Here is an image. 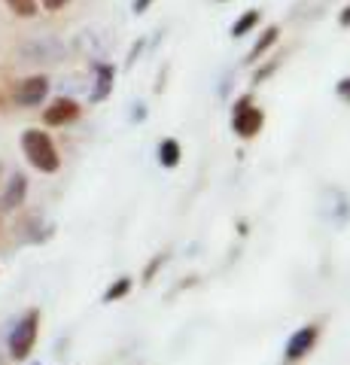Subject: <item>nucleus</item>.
<instances>
[{"label": "nucleus", "instance_id": "obj_1", "mask_svg": "<svg viewBox=\"0 0 350 365\" xmlns=\"http://www.w3.org/2000/svg\"><path fill=\"white\" fill-rule=\"evenodd\" d=\"M21 153H25L28 165L40 174H58L61 170V153L55 146L52 134L43 128H25L21 131Z\"/></svg>", "mask_w": 350, "mask_h": 365}, {"label": "nucleus", "instance_id": "obj_3", "mask_svg": "<svg viewBox=\"0 0 350 365\" xmlns=\"http://www.w3.org/2000/svg\"><path fill=\"white\" fill-rule=\"evenodd\" d=\"M37 338H40V311L31 307V311H25L19 317V323L13 326V332H9V338H6L9 356H13L16 362H25L34 353V347H37Z\"/></svg>", "mask_w": 350, "mask_h": 365}, {"label": "nucleus", "instance_id": "obj_21", "mask_svg": "<svg viewBox=\"0 0 350 365\" xmlns=\"http://www.w3.org/2000/svg\"><path fill=\"white\" fill-rule=\"evenodd\" d=\"M134 110H138V113H134V122H143V119H146V107H143V104H138Z\"/></svg>", "mask_w": 350, "mask_h": 365}, {"label": "nucleus", "instance_id": "obj_13", "mask_svg": "<svg viewBox=\"0 0 350 365\" xmlns=\"http://www.w3.org/2000/svg\"><path fill=\"white\" fill-rule=\"evenodd\" d=\"M259 21H262V13H259V9H247V13L232 25V37L238 40V37H247V34H253V31L259 28Z\"/></svg>", "mask_w": 350, "mask_h": 365}, {"label": "nucleus", "instance_id": "obj_23", "mask_svg": "<svg viewBox=\"0 0 350 365\" xmlns=\"http://www.w3.org/2000/svg\"><path fill=\"white\" fill-rule=\"evenodd\" d=\"M217 4H225V0H217Z\"/></svg>", "mask_w": 350, "mask_h": 365}, {"label": "nucleus", "instance_id": "obj_2", "mask_svg": "<svg viewBox=\"0 0 350 365\" xmlns=\"http://www.w3.org/2000/svg\"><path fill=\"white\" fill-rule=\"evenodd\" d=\"M229 125H232V134L241 137V140H256L265 128V110L262 104H256V98L247 91V95L235 98L232 113H229Z\"/></svg>", "mask_w": 350, "mask_h": 365}, {"label": "nucleus", "instance_id": "obj_20", "mask_svg": "<svg viewBox=\"0 0 350 365\" xmlns=\"http://www.w3.org/2000/svg\"><path fill=\"white\" fill-rule=\"evenodd\" d=\"M338 28H344V31L350 28V4L341 9V16H338Z\"/></svg>", "mask_w": 350, "mask_h": 365}, {"label": "nucleus", "instance_id": "obj_5", "mask_svg": "<svg viewBox=\"0 0 350 365\" xmlns=\"http://www.w3.org/2000/svg\"><path fill=\"white\" fill-rule=\"evenodd\" d=\"M46 95H49V76L37 73V76L21 79L13 91V101H16V107H40L46 101Z\"/></svg>", "mask_w": 350, "mask_h": 365}, {"label": "nucleus", "instance_id": "obj_11", "mask_svg": "<svg viewBox=\"0 0 350 365\" xmlns=\"http://www.w3.org/2000/svg\"><path fill=\"white\" fill-rule=\"evenodd\" d=\"M155 155H159V168L174 170L180 165V158H183V146H180V140H174V137H165L159 143V150H155Z\"/></svg>", "mask_w": 350, "mask_h": 365}, {"label": "nucleus", "instance_id": "obj_6", "mask_svg": "<svg viewBox=\"0 0 350 365\" xmlns=\"http://www.w3.org/2000/svg\"><path fill=\"white\" fill-rule=\"evenodd\" d=\"M80 116H83L80 101H73V98H55L52 104L43 110V125H49V128H64V125H73Z\"/></svg>", "mask_w": 350, "mask_h": 365}, {"label": "nucleus", "instance_id": "obj_7", "mask_svg": "<svg viewBox=\"0 0 350 365\" xmlns=\"http://www.w3.org/2000/svg\"><path fill=\"white\" fill-rule=\"evenodd\" d=\"M113 83H116V67L107 61H98L95 64V88L88 91V101H92V104L107 101L113 95Z\"/></svg>", "mask_w": 350, "mask_h": 365}, {"label": "nucleus", "instance_id": "obj_10", "mask_svg": "<svg viewBox=\"0 0 350 365\" xmlns=\"http://www.w3.org/2000/svg\"><path fill=\"white\" fill-rule=\"evenodd\" d=\"M61 52H64V46L58 40H49V37L31 40L25 46V55H31V61H55V58H61Z\"/></svg>", "mask_w": 350, "mask_h": 365}, {"label": "nucleus", "instance_id": "obj_15", "mask_svg": "<svg viewBox=\"0 0 350 365\" xmlns=\"http://www.w3.org/2000/svg\"><path fill=\"white\" fill-rule=\"evenodd\" d=\"M165 262H168V253H159V256H155V259L150 262V265H146V271H143V283H153L155 271H159V268L165 265Z\"/></svg>", "mask_w": 350, "mask_h": 365}, {"label": "nucleus", "instance_id": "obj_8", "mask_svg": "<svg viewBox=\"0 0 350 365\" xmlns=\"http://www.w3.org/2000/svg\"><path fill=\"white\" fill-rule=\"evenodd\" d=\"M28 198V177L25 174H13L4 189V195H0V210L9 213V210H19L21 204Z\"/></svg>", "mask_w": 350, "mask_h": 365}, {"label": "nucleus", "instance_id": "obj_18", "mask_svg": "<svg viewBox=\"0 0 350 365\" xmlns=\"http://www.w3.org/2000/svg\"><path fill=\"white\" fill-rule=\"evenodd\" d=\"M37 4L46 9V13H58V9H64L67 4H71V0H37Z\"/></svg>", "mask_w": 350, "mask_h": 365}, {"label": "nucleus", "instance_id": "obj_4", "mask_svg": "<svg viewBox=\"0 0 350 365\" xmlns=\"http://www.w3.org/2000/svg\"><path fill=\"white\" fill-rule=\"evenodd\" d=\"M320 338H323V323H320V319H311V323L299 326L296 332L287 338V344H284V359H280V362H284V365H299V362H304L314 350H317Z\"/></svg>", "mask_w": 350, "mask_h": 365}, {"label": "nucleus", "instance_id": "obj_22", "mask_svg": "<svg viewBox=\"0 0 350 365\" xmlns=\"http://www.w3.org/2000/svg\"><path fill=\"white\" fill-rule=\"evenodd\" d=\"M0 174H4V165H0Z\"/></svg>", "mask_w": 350, "mask_h": 365}, {"label": "nucleus", "instance_id": "obj_17", "mask_svg": "<svg viewBox=\"0 0 350 365\" xmlns=\"http://www.w3.org/2000/svg\"><path fill=\"white\" fill-rule=\"evenodd\" d=\"M335 95H338V101H344V104L350 107V76H341L335 83Z\"/></svg>", "mask_w": 350, "mask_h": 365}, {"label": "nucleus", "instance_id": "obj_19", "mask_svg": "<svg viewBox=\"0 0 350 365\" xmlns=\"http://www.w3.org/2000/svg\"><path fill=\"white\" fill-rule=\"evenodd\" d=\"M153 4H155V0H134V4H131V13H134V16H143Z\"/></svg>", "mask_w": 350, "mask_h": 365}, {"label": "nucleus", "instance_id": "obj_14", "mask_svg": "<svg viewBox=\"0 0 350 365\" xmlns=\"http://www.w3.org/2000/svg\"><path fill=\"white\" fill-rule=\"evenodd\" d=\"M4 4L13 9L19 19H34V16L40 13V4H37V0H4Z\"/></svg>", "mask_w": 350, "mask_h": 365}, {"label": "nucleus", "instance_id": "obj_16", "mask_svg": "<svg viewBox=\"0 0 350 365\" xmlns=\"http://www.w3.org/2000/svg\"><path fill=\"white\" fill-rule=\"evenodd\" d=\"M277 67H280V61H268V64L262 67V71H256V73H253V79H250V83H253V86H262V83H265V79H268L271 73H274V71H277Z\"/></svg>", "mask_w": 350, "mask_h": 365}, {"label": "nucleus", "instance_id": "obj_9", "mask_svg": "<svg viewBox=\"0 0 350 365\" xmlns=\"http://www.w3.org/2000/svg\"><path fill=\"white\" fill-rule=\"evenodd\" d=\"M277 40H280V25H268V28L256 37V43L250 46V52H247L244 61H247V64H259V58H265V55L277 46Z\"/></svg>", "mask_w": 350, "mask_h": 365}, {"label": "nucleus", "instance_id": "obj_12", "mask_svg": "<svg viewBox=\"0 0 350 365\" xmlns=\"http://www.w3.org/2000/svg\"><path fill=\"white\" fill-rule=\"evenodd\" d=\"M134 289V277H128V274H122L119 280H113L110 287L104 289V304H113V302H122L125 295Z\"/></svg>", "mask_w": 350, "mask_h": 365}]
</instances>
